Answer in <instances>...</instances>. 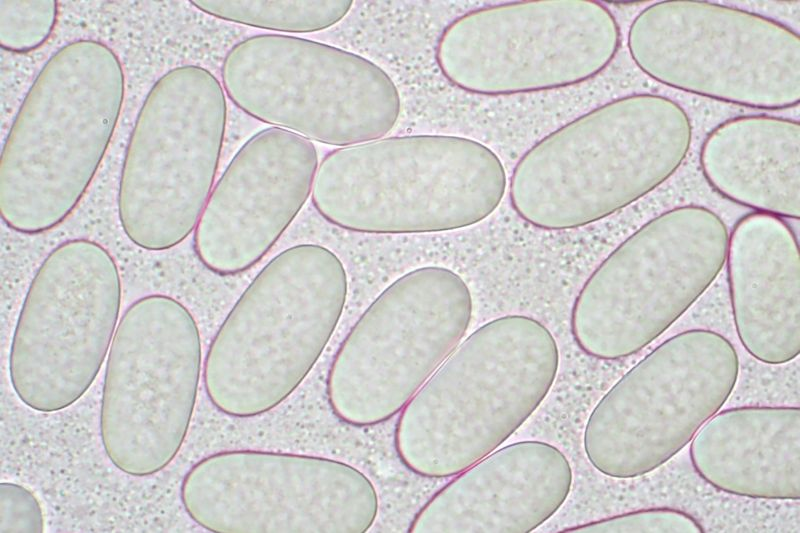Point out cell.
<instances>
[{
	"instance_id": "obj_12",
	"label": "cell",
	"mask_w": 800,
	"mask_h": 533,
	"mask_svg": "<svg viewBox=\"0 0 800 533\" xmlns=\"http://www.w3.org/2000/svg\"><path fill=\"white\" fill-rule=\"evenodd\" d=\"M180 498L195 523L216 533H364L379 507L371 480L345 462L261 450L201 459Z\"/></svg>"
},
{
	"instance_id": "obj_4",
	"label": "cell",
	"mask_w": 800,
	"mask_h": 533,
	"mask_svg": "<svg viewBox=\"0 0 800 533\" xmlns=\"http://www.w3.org/2000/svg\"><path fill=\"white\" fill-rule=\"evenodd\" d=\"M506 186L501 160L482 143L410 135L330 151L318 165L311 198L317 212L342 229L426 233L484 220Z\"/></svg>"
},
{
	"instance_id": "obj_11",
	"label": "cell",
	"mask_w": 800,
	"mask_h": 533,
	"mask_svg": "<svg viewBox=\"0 0 800 533\" xmlns=\"http://www.w3.org/2000/svg\"><path fill=\"white\" fill-rule=\"evenodd\" d=\"M118 266L101 244L62 242L28 287L14 329L9 376L17 397L60 411L89 389L110 349L121 305Z\"/></svg>"
},
{
	"instance_id": "obj_15",
	"label": "cell",
	"mask_w": 800,
	"mask_h": 533,
	"mask_svg": "<svg viewBox=\"0 0 800 533\" xmlns=\"http://www.w3.org/2000/svg\"><path fill=\"white\" fill-rule=\"evenodd\" d=\"M314 144L269 127L234 155L213 187L193 247L211 272L232 276L259 262L298 215L318 168Z\"/></svg>"
},
{
	"instance_id": "obj_19",
	"label": "cell",
	"mask_w": 800,
	"mask_h": 533,
	"mask_svg": "<svg viewBox=\"0 0 800 533\" xmlns=\"http://www.w3.org/2000/svg\"><path fill=\"white\" fill-rule=\"evenodd\" d=\"M190 2L200 11L222 20L287 33H310L327 29L341 21L353 6L352 0Z\"/></svg>"
},
{
	"instance_id": "obj_21",
	"label": "cell",
	"mask_w": 800,
	"mask_h": 533,
	"mask_svg": "<svg viewBox=\"0 0 800 533\" xmlns=\"http://www.w3.org/2000/svg\"><path fill=\"white\" fill-rule=\"evenodd\" d=\"M561 532H705L700 522L689 513L670 507L640 509L600 519Z\"/></svg>"
},
{
	"instance_id": "obj_8",
	"label": "cell",
	"mask_w": 800,
	"mask_h": 533,
	"mask_svg": "<svg viewBox=\"0 0 800 533\" xmlns=\"http://www.w3.org/2000/svg\"><path fill=\"white\" fill-rule=\"evenodd\" d=\"M469 287L439 266L415 269L389 285L340 344L328 371L333 414L354 427L400 412L466 334Z\"/></svg>"
},
{
	"instance_id": "obj_16",
	"label": "cell",
	"mask_w": 800,
	"mask_h": 533,
	"mask_svg": "<svg viewBox=\"0 0 800 533\" xmlns=\"http://www.w3.org/2000/svg\"><path fill=\"white\" fill-rule=\"evenodd\" d=\"M571 465L536 440L494 450L439 489L415 514L411 533H528L566 501Z\"/></svg>"
},
{
	"instance_id": "obj_6",
	"label": "cell",
	"mask_w": 800,
	"mask_h": 533,
	"mask_svg": "<svg viewBox=\"0 0 800 533\" xmlns=\"http://www.w3.org/2000/svg\"><path fill=\"white\" fill-rule=\"evenodd\" d=\"M226 118L223 86L204 67H175L153 84L119 179V222L133 244L165 251L195 230L213 189Z\"/></svg>"
},
{
	"instance_id": "obj_14",
	"label": "cell",
	"mask_w": 800,
	"mask_h": 533,
	"mask_svg": "<svg viewBox=\"0 0 800 533\" xmlns=\"http://www.w3.org/2000/svg\"><path fill=\"white\" fill-rule=\"evenodd\" d=\"M611 106L548 134L517 162L509 183L514 211L546 230L585 226L632 203L680 165L683 148L621 145Z\"/></svg>"
},
{
	"instance_id": "obj_1",
	"label": "cell",
	"mask_w": 800,
	"mask_h": 533,
	"mask_svg": "<svg viewBox=\"0 0 800 533\" xmlns=\"http://www.w3.org/2000/svg\"><path fill=\"white\" fill-rule=\"evenodd\" d=\"M557 342L525 315L491 320L449 354L401 410L394 447L427 478L459 474L505 442L549 393Z\"/></svg>"
},
{
	"instance_id": "obj_22",
	"label": "cell",
	"mask_w": 800,
	"mask_h": 533,
	"mask_svg": "<svg viewBox=\"0 0 800 533\" xmlns=\"http://www.w3.org/2000/svg\"><path fill=\"white\" fill-rule=\"evenodd\" d=\"M44 516L36 496L22 485L0 484V532L41 533Z\"/></svg>"
},
{
	"instance_id": "obj_13",
	"label": "cell",
	"mask_w": 800,
	"mask_h": 533,
	"mask_svg": "<svg viewBox=\"0 0 800 533\" xmlns=\"http://www.w3.org/2000/svg\"><path fill=\"white\" fill-rule=\"evenodd\" d=\"M611 21L590 1L537 0L483 7L452 21L436 48L441 73L481 95L564 87L603 68Z\"/></svg>"
},
{
	"instance_id": "obj_9",
	"label": "cell",
	"mask_w": 800,
	"mask_h": 533,
	"mask_svg": "<svg viewBox=\"0 0 800 533\" xmlns=\"http://www.w3.org/2000/svg\"><path fill=\"white\" fill-rule=\"evenodd\" d=\"M739 369L734 345L716 331L692 329L670 337L593 408L583 434L588 461L617 479L661 467L725 404Z\"/></svg>"
},
{
	"instance_id": "obj_18",
	"label": "cell",
	"mask_w": 800,
	"mask_h": 533,
	"mask_svg": "<svg viewBox=\"0 0 800 533\" xmlns=\"http://www.w3.org/2000/svg\"><path fill=\"white\" fill-rule=\"evenodd\" d=\"M695 472L715 489L766 500L800 498V408L741 406L712 416L691 440Z\"/></svg>"
},
{
	"instance_id": "obj_17",
	"label": "cell",
	"mask_w": 800,
	"mask_h": 533,
	"mask_svg": "<svg viewBox=\"0 0 800 533\" xmlns=\"http://www.w3.org/2000/svg\"><path fill=\"white\" fill-rule=\"evenodd\" d=\"M738 338L765 364L780 365L800 353L798 240L779 216L757 212L729 235L726 261Z\"/></svg>"
},
{
	"instance_id": "obj_7",
	"label": "cell",
	"mask_w": 800,
	"mask_h": 533,
	"mask_svg": "<svg viewBox=\"0 0 800 533\" xmlns=\"http://www.w3.org/2000/svg\"><path fill=\"white\" fill-rule=\"evenodd\" d=\"M221 78L228 98L249 116L333 146L383 138L401 111L394 81L377 64L296 36L261 34L236 43Z\"/></svg>"
},
{
	"instance_id": "obj_10",
	"label": "cell",
	"mask_w": 800,
	"mask_h": 533,
	"mask_svg": "<svg viewBox=\"0 0 800 533\" xmlns=\"http://www.w3.org/2000/svg\"><path fill=\"white\" fill-rule=\"evenodd\" d=\"M201 338L177 299L152 294L122 315L108 352L100 436L110 462L130 476L154 475L179 452L193 415Z\"/></svg>"
},
{
	"instance_id": "obj_20",
	"label": "cell",
	"mask_w": 800,
	"mask_h": 533,
	"mask_svg": "<svg viewBox=\"0 0 800 533\" xmlns=\"http://www.w3.org/2000/svg\"><path fill=\"white\" fill-rule=\"evenodd\" d=\"M58 16V2L0 1V45L15 53L41 47L51 36Z\"/></svg>"
},
{
	"instance_id": "obj_3",
	"label": "cell",
	"mask_w": 800,
	"mask_h": 533,
	"mask_svg": "<svg viewBox=\"0 0 800 533\" xmlns=\"http://www.w3.org/2000/svg\"><path fill=\"white\" fill-rule=\"evenodd\" d=\"M347 291L343 263L322 245H295L274 257L209 345L203 383L213 406L251 418L287 399L328 344Z\"/></svg>"
},
{
	"instance_id": "obj_5",
	"label": "cell",
	"mask_w": 800,
	"mask_h": 533,
	"mask_svg": "<svg viewBox=\"0 0 800 533\" xmlns=\"http://www.w3.org/2000/svg\"><path fill=\"white\" fill-rule=\"evenodd\" d=\"M729 234L698 206L670 210L618 245L592 272L571 312V332L588 356L618 360L664 333L725 265Z\"/></svg>"
},
{
	"instance_id": "obj_2",
	"label": "cell",
	"mask_w": 800,
	"mask_h": 533,
	"mask_svg": "<svg viewBox=\"0 0 800 533\" xmlns=\"http://www.w3.org/2000/svg\"><path fill=\"white\" fill-rule=\"evenodd\" d=\"M125 95L118 55L80 39L44 63L15 115L0 158V213L12 230L48 231L75 209L112 139Z\"/></svg>"
}]
</instances>
